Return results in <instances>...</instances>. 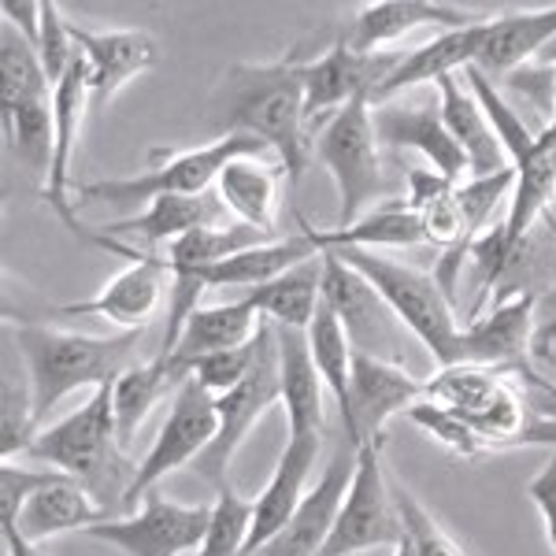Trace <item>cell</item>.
<instances>
[{
    "instance_id": "30",
    "label": "cell",
    "mask_w": 556,
    "mask_h": 556,
    "mask_svg": "<svg viewBox=\"0 0 556 556\" xmlns=\"http://www.w3.org/2000/svg\"><path fill=\"white\" fill-rule=\"evenodd\" d=\"M316 256L323 253L304 235L267 238V241H260V245H249L235 256L219 260V264L204 267V271L197 275V282H201L204 290H212V286H241V290H253V286L271 282V278L293 271V267L308 264V260H316Z\"/></svg>"
},
{
    "instance_id": "42",
    "label": "cell",
    "mask_w": 556,
    "mask_h": 556,
    "mask_svg": "<svg viewBox=\"0 0 556 556\" xmlns=\"http://www.w3.org/2000/svg\"><path fill=\"white\" fill-rule=\"evenodd\" d=\"M34 49H38L49 83L56 86L60 78H64V71L71 67V60H75V52H78L75 38H71V20L60 12L56 4H41V30H38Z\"/></svg>"
},
{
    "instance_id": "34",
    "label": "cell",
    "mask_w": 556,
    "mask_h": 556,
    "mask_svg": "<svg viewBox=\"0 0 556 556\" xmlns=\"http://www.w3.org/2000/svg\"><path fill=\"white\" fill-rule=\"evenodd\" d=\"M182 382H186V375L175 371L172 361H164V356H152V361L134 364L112 382L115 427H119L123 445L134 442V434H138V427L146 424L149 412L164 397H175Z\"/></svg>"
},
{
    "instance_id": "13",
    "label": "cell",
    "mask_w": 556,
    "mask_h": 556,
    "mask_svg": "<svg viewBox=\"0 0 556 556\" xmlns=\"http://www.w3.org/2000/svg\"><path fill=\"white\" fill-rule=\"evenodd\" d=\"M89 241H97L108 253H119L130 260L127 271H119L112 282L104 286L97 298L89 301H67V304H56V316H67V319H108L123 330H146L149 319L156 316L160 308V298H164V260L160 253H141V249L127 245V241H115L108 235H86Z\"/></svg>"
},
{
    "instance_id": "2",
    "label": "cell",
    "mask_w": 556,
    "mask_h": 556,
    "mask_svg": "<svg viewBox=\"0 0 556 556\" xmlns=\"http://www.w3.org/2000/svg\"><path fill=\"white\" fill-rule=\"evenodd\" d=\"M26 453L41 468L64 471L67 479H75L104 508L108 519H115V513L127 508L130 486L138 479V464L127 456V445H123L119 427H115L112 386L93 390V397L60 424L41 427Z\"/></svg>"
},
{
    "instance_id": "10",
    "label": "cell",
    "mask_w": 556,
    "mask_h": 556,
    "mask_svg": "<svg viewBox=\"0 0 556 556\" xmlns=\"http://www.w3.org/2000/svg\"><path fill=\"white\" fill-rule=\"evenodd\" d=\"M215 434H219V405H215V393H208L190 375L172 397V408H167V419H164V427H160L152 450L146 453V460L138 464V479H134V486H130L127 508L141 505L146 493L160 490V482L172 471L193 468V464L212 450Z\"/></svg>"
},
{
    "instance_id": "47",
    "label": "cell",
    "mask_w": 556,
    "mask_h": 556,
    "mask_svg": "<svg viewBox=\"0 0 556 556\" xmlns=\"http://www.w3.org/2000/svg\"><path fill=\"white\" fill-rule=\"evenodd\" d=\"M556 345V319H545L542 327H538V338H534V349L538 353H545V349Z\"/></svg>"
},
{
    "instance_id": "16",
    "label": "cell",
    "mask_w": 556,
    "mask_h": 556,
    "mask_svg": "<svg viewBox=\"0 0 556 556\" xmlns=\"http://www.w3.org/2000/svg\"><path fill=\"white\" fill-rule=\"evenodd\" d=\"M356 456H361V445L342 438V445L330 453L319 482L304 493L301 508L293 513L290 523L253 556H319L338 523V513H342V505H345L349 482H353V475H356Z\"/></svg>"
},
{
    "instance_id": "22",
    "label": "cell",
    "mask_w": 556,
    "mask_h": 556,
    "mask_svg": "<svg viewBox=\"0 0 556 556\" xmlns=\"http://www.w3.org/2000/svg\"><path fill=\"white\" fill-rule=\"evenodd\" d=\"M323 450V438H286V450L278 456L275 475L267 479V486L260 490V497L253 501V534H249V549L245 556H253L264 549L271 538L282 531L293 519V513L304 501V486H308V475L316 468V456Z\"/></svg>"
},
{
    "instance_id": "41",
    "label": "cell",
    "mask_w": 556,
    "mask_h": 556,
    "mask_svg": "<svg viewBox=\"0 0 556 556\" xmlns=\"http://www.w3.org/2000/svg\"><path fill=\"white\" fill-rule=\"evenodd\" d=\"M516 190V172L505 167L497 175H486V178H471V182L460 186V212H464V241H475L482 230H490L493 215L501 212L505 197Z\"/></svg>"
},
{
    "instance_id": "38",
    "label": "cell",
    "mask_w": 556,
    "mask_h": 556,
    "mask_svg": "<svg viewBox=\"0 0 556 556\" xmlns=\"http://www.w3.org/2000/svg\"><path fill=\"white\" fill-rule=\"evenodd\" d=\"M249 534H253V501L241 497L227 482V486L215 490L208 534H204V545L193 556H245Z\"/></svg>"
},
{
    "instance_id": "18",
    "label": "cell",
    "mask_w": 556,
    "mask_h": 556,
    "mask_svg": "<svg viewBox=\"0 0 556 556\" xmlns=\"http://www.w3.org/2000/svg\"><path fill=\"white\" fill-rule=\"evenodd\" d=\"M427 382L408 375L401 364L379 361V356H353V419L345 427V438L353 445L386 442V424L424 401Z\"/></svg>"
},
{
    "instance_id": "6",
    "label": "cell",
    "mask_w": 556,
    "mask_h": 556,
    "mask_svg": "<svg viewBox=\"0 0 556 556\" xmlns=\"http://www.w3.org/2000/svg\"><path fill=\"white\" fill-rule=\"evenodd\" d=\"M382 146L375 130V108L367 101L345 104L312 138V156L330 172L338 186V227H353L371 201L386 190Z\"/></svg>"
},
{
    "instance_id": "48",
    "label": "cell",
    "mask_w": 556,
    "mask_h": 556,
    "mask_svg": "<svg viewBox=\"0 0 556 556\" xmlns=\"http://www.w3.org/2000/svg\"><path fill=\"white\" fill-rule=\"evenodd\" d=\"M393 556H416V545H412V538L405 531V538H401L397 545H393Z\"/></svg>"
},
{
    "instance_id": "44",
    "label": "cell",
    "mask_w": 556,
    "mask_h": 556,
    "mask_svg": "<svg viewBox=\"0 0 556 556\" xmlns=\"http://www.w3.org/2000/svg\"><path fill=\"white\" fill-rule=\"evenodd\" d=\"M253 364H256V338L241 349H227V353L204 356V361L193 367V379L201 382L208 393H215V397H227V393H235L238 386L249 379Z\"/></svg>"
},
{
    "instance_id": "37",
    "label": "cell",
    "mask_w": 556,
    "mask_h": 556,
    "mask_svg": "<svg viewBox=\"0 0 556 556\" xmlns=\"http://www.w3.org/2000/svg\"><path fill=\"white\" fill-rule=\"evenodd\" d=\"M0 75H4L0 104L45 101V97H52V83H49V75H45L38 49L8 23L0 26Z\"/></svg>"
},
{
    "instance_id": "21",
    "label": "cell",
    "mask_w": 556,
    "mask_h": 556,
    "mask_svg": "<svg viewBox=\"0 0 556 556\" xmlns=\"http://www.w3.org/2000/svg\"><path fill=\"white\" fill-rule=\"evenodd\" d=\"M486 20V15L464 12L453 4H424V0H382V4H367L349 20L342 38L356 52H390L393 41L408 38L416 30H464V26Z\"/></svg>"
},
{
    "instance_id": "19",
    "label": "cell",
    "mask_w": 556,
    "mask_h": 556,
    "mask_svg": "<svg viewBox=\"0 0 556 556\" xmlns=\"http://www.w3.org/2000/svg\"><path fill=\"white\" fill-rule=\"evenodd\" d=\"M71 38L86 56L93 108H108L123 86L160 64V45L149 30H97L71 20Z\"/></svg>"
},
{
    "instance_id": "7",
    "label": "cell",
    "mask_w": 556,
    "mask_h": 556,
    "mask_svg": "<svg viewBox=\"0 0 556 556\" xmlns=\"http://www.w3.org/2000/svg\"><path fill=\"white\" fill-rule=\"evenodd\" d=\"M427 401L456 412L460 419L486 438L490 450H513L523 445L531 412L523 408L516 386L508 382V371L479 364H453L438 367V375L427 382Z\"/></svg>"
},
{
    "instance_id": "12",
    "label": "cell",
    "mask_w": 556,
    "mask_h": 556,
    "mask_svg": "<svg viewBox=\"0 0 556 556\" xmlns=\"http://www.w3.org/2000/svg\"><path fill=\"white\" fill-rule=\"evenodd\" d=\"M401 60H405V52H356L342 34L319 56H308V67H304V97H308L312 138L345 104L353 101L371 104L379 97V89L386 86V78L397 71Z\"/></svg>"
},
{
    "instance_id": "20",
    "label": "cell",
    "mask_w": 556,
    "mask_h": 556,
    "mask_svg": "<svg viewBox=\"0 0 556 556\" xmlns=\"http://www.w3.org/2000/svg\"><path fill=\"white\" fill-rule=\"evenodd\" d=\"M375 130H379L382 149H416L419 156L430 160L438 175L460 182L464 175H471V164L464 156V149L456 146L450 123L442 115V104H382L375 108Z\"/></svg>"
},
{
    "instance_id": "36",
    "label": "cell",
    "mask_w": 556,
    "mask_h": 556,
    "mask_svg": "<svg viewBox=\"0 0 556 556\" xmlns=\"http://www.w3.org/2000/svg\"><path fill=\"white\" fill-rule=\"evenodd\" d=\"M308 345H312V361H316L323 382H327V390L334 393V401H338L342 427H349V419H353V356L356 353L327 298L319 301V312L308 327Z\"/></svg>"
},
{
    "instance_id": "11",
    "label": "cell",
    "mask_w": 556,
    "mask_h": 556,
    "mask_svg": "<svg viewBox=\"0 0 556 556\" xmlns=\"http://www.w3.org/2000/svg\"><path fill=\"white\" fill-rule=\"evenodd\" d=\"M212 523V505H182L167 501L160 490L141 497L138 513L115 516L89 527L86 538L112 545L123 556H186L204 545Z\"/></svg>"
},
{
    "instance_id": "3",
    "label": "cell",
    "mask_w": 556,
    "mask_h": 556,
    "mask_svg": "<svg viewBox=\"0 0 556 556\" xmlns=\"http://www.w3.org/2000/svg\"><path fill=\"white\" fill-rule=\"evenodd\" d=\"M146 330H119V334H75V330L41 327V323H15V345L26 364L34 427H45L49 412L75 390H101L112 386L127 367Z\"/></svg>"
},
{
    "instance_id": "40",
    "label": "cell",
    "mask_w": 556,
    "mask_h": 556,
    "mask_svg": "<svg viewBox=\"0 0 556 556\" xmlns=\"http://www.w3.org/2000/svg\"><path fill=\"white\" fill-rule=\"evenodd\" d=\"M390 490H393V501H397L401 523H405L412 545H416V556H468L460 549V542L430 516V508L405 486V482L390 479Z\"/></svg>"
},
{
    "instance_id": "24",
    "label": "cell",
    "mask_w": 556,
    "mask_h": 556,
    "mask_svg": "<svg viewBox=\"0 0 556 556\" xmlns=\"http://www.w3.org/2000/svg\"><path fill=\"white\" fill-rule=\"evenodd\" d=\"M490 20H479V23L464 26V30L438 34L434 41L405 52V60H401L397 71L386 78V86L379 89V97L371 101V108L390 104L397 93H408V89H416V86H434L438 78L464 75L468 67H475V60H479V52H482V41H486Z\"/></svg>"
},
{
    "instance_id": "46",
    "label": "cell",
    "mask_w": 556,
    "mask_h": 556,
    "mask_svg": "<svg viewBox=\"0 0 556 556\" xmlns=\"http://www.w3.org/2000/svg\"><path fill=\"white\" fill-rule=\"evenodd\" d=\"M0 534H4V553H8V556H49L38 542L23 538V534H20V527H15V523H0Z\"/></svg>"
},
{
    "instance_id": "28",
    "label": "cell",
    "mask_w": 556,
    "mask_h": 556,
    "mask_svg": "<svg viewBox=\"0 0 556 556\" xmlns=\"http://www.w3.org/2000/svg\"><path fill=\"white\" fill-rule=\"evenodd\" d=\"M301 235L319 249V253H338V249H408L427 241L424 219L416 215L408 201H390L379 204V208L364 212L353 227H330V230H316L301 219Z\"/></svg>"
},
{
    "instance_id": "35",
    "label": "cell",
    "mask_w": 556,
    "mask_h": 556,
    "mask_svg": "<svg viewBox=\"0 0 556 556\" xmlns=\"http://www.w3.org/2000/svg\"><path fill=\"white\" fill-rule=\"evenodd\" d=\"M0 119H4V141L8 152L15 156V164L45 182L52 167V146H56L52 97H45V101L0 104Z\"/></svg>"
},
{
    "instance_id": "5",
    "label": "cell",
    "mask_w": 556,
    "mask_h": 556,
    "mask_svg": "<svg viewBox=\"0 0 556 556\" xmlns=\"http://www.w3.org/2000/svg\"><path fill=\"white\" fill-rule=\"evenodd\" d=\"M342 264L364 275L367 282L379 290V298L390 304V312L419 338V345L434 356L438 367L460 364V334L464 327L456 323L453 301L438 286L434 271H419L412 264L371 253V249H338L334 253Z\"/></svg>"
},
{
    "instance_id": "33",
    "label": "cell",
    "mask_w": 556,
    "mask_h": 556,
    "mask_svg": "<svg viewBox=\"0 0 556 556\" xmlns=\"http://www.w3.org/2000/svg\"><path fill=\"white\" fill-rule=\"evenodd\" d=\"M241 301L253 304L256 316L271 319L275 327L308 330L323 301V256L271 278V282H264V286H253V290H245Z\"/></svg>"
},
{
    "instance_id": "15",
    "label": "cell",
    "mask_w": 556,
    "mask_h": 556,
    "mask_svg": "<svg viewBox=\"0 0 556 556\" xmlns=\"http://www.w3.org/2000/svg\"><path fill=\"white\" fill-rule=\"evenodd\" d=\"M89 108H93V97H89V67H86L83 52H75L64 78L52 86V127H56V146H52V167L41 186V201L49 204V208L64 219V227L75 230L78 238L86 235V227L75 215L78 186H75L71 167H75V146H78V134H83V119Z\"/></svg>"
},
{
    "instance_id": "49",
    "label": "cell",
    "mask_w": 556,
    "mask_h": 556,
    "mask_svg": "<svg viewBox=\"0 0 556 556\" xmlns=\"http://www.w3.org/2000/svg\"><path fill=\"white\" fill-rule=\"evenodd\" d=\"M553 160H556V141H553Z\"/></svg>"
},
{
    "instance_id": "23",
    "label": "cell",
    "mask_w": 556,
    "mask_h": 556,
    "mask_svg": "<svg viewBox=\"0 0 556 556\" xmlns=\"http://www.w3.org/2000/svg\"><path fill=\"white\" fill-rule=\"evenodd\" d=\"M223 219V204L219 197L212 193H201V197H160L152 201L149 208H141L138 215H119V219L104 223L97 235H108V238H134L141 253H152L156 256L160 245H175L178 238L193 235V230H204V227H219Z\"/></svg>"
},
{
    "instance_id": "25",
    "label": "cell",
    "mask_w": 556,
    "mask_h": 556,
    "mask_svg": "<svg viewBox=\"0 0 556 556\" xmlns=\"http://www.w3.org/2000/svg\"><path fill=\"white\" fill-rule=\"evenodd\" d=\"M256 308L249 301H230V304H212V308H197L190 319H186L182 334L175 338V345L167 353H160L164 361H172L175 371H182L186 379L193 375V367L204 361V356L227 353V349H241L256 338L260 330Z\"/></svg>"
},
{
    "instance_id": "31",
    "label": "cell",
    "mask_w": 556,
    "mask_h": 556,
    "mask_svg": "<svg viewBox=\"0 0 556 556\" xmlns=\"http://www.w3.org/2000/svg\"><path fill=\"white\" fill-rule=\"evenodd\" d=\"M104 508L97 505L89 493L78 486L75 479H67V475H60L52 486H45L41 493H34L30 501H26L23 516L15 519V527H20L23 538H30V542H49V538L56 534H75V531H89V527L104 523Z\"/></svg>"
},
{
    "instance_id": "39",
    "label": "cell",
    "mask_w": 556,
    "mask_h": 556,
    "mask_svg": "<svg viewBox=\"0 0 556 556\" xmlns=\"http://www.w3.org/2000/svg\"><path fill=\"white\" fill-rule=\"evenodd\" d=\"M405 419H408L412 427L427 430V434L434 438L438 445H445V450L456 453V456H464V460H475V456L490 453L486 438H482L479 430L468 424V419H460L456 412L434 405V401H427V397L416 401V405L408 408Z\"/></svg>"
},
{
    "instance_id": "4",
    "label": "cell",
    "mask_w": 556,
    "mask_h": 556,
    "mask_svg": "<svg viewBox=\"0 0 556 556\" xmlns=\"http://www.w3.org/2000/svg\"><path fill=\"white\" fill-rule=\"evenodd\" d=\"M267 152L256 138L230 134L212 138L201 149H152V167L130 178H101V182H78L75 201L97 204L108 212H138L160 197H201L215 190V178L238 156Z\"/></svg>"
},
{
    "instance_id": "29",
    "label": "cell",
    "mask_w": 556,
    "mask_h": 556,
    "mask_svg": "<svg viewBox=\"0 0 556 556\" xmlns=\"http://www.w3.org/2000/svg\"><path fill=\"white\" fill-rule=\"evenodd\" d=\"M278 175L282 167H267L260 156H238L215 178V197L223 212L235 215L241 227H253L260 235L275 230V201H278ZM286 178V175H282Z\"/></svg>"
},
{
    "instance_id": "43",
    "label": "cell",
    "mask_w": 556,
    "mask_h": 556,
    "mask_svg": "<svg viewBox=\"0 0 556 556\" xmlns=\"http://www.w3.org/2000/svg\"><path fill=\"white\" fill-rule=\"evenodd\" d=\"M64 471H52V468H23V464L4 460L0 464V523H15L23 516L26 501L34 493H41L45 486L60 479Z\"/></svg>"
},
{
    "instance_id": "27",
    "label": "cell",
    "mask_w": 556,
    "mask_h": 556,
    "mask_svg": "<svg viewBox=\"0 0 556 556\" xmlns=\"http://www.w3.org/2000/svg\"><path fill=\"white\" fill-rule=\"evenodd\" d=\"M438 89V104H442V115L445 123H450L456 146L464 149V156H468L471 164V178H486V175H497L505 172L508 156L505 149H501L497 134H493L486 112H482L479 97L471 93L468 78L464 75H445L434 83Z\"/></svg>"
},
{
    "instance_id": "26",
    "label": "cell",
    "mask_w": 556,
    "mask_h": 556,
    "mask_svg": "<svg viewBox=\"0 0 556 556\" xmlns=\"http://www.w3.org/2000/svg\"><path fill=\"white\" fill-rule=\"evenodd\" d=\"M278 334V364H282V408L290 438H308L327 427V408H323V382L316 361H312L308 330L298 327H275Z\"/></svg>"
},
{
    "instance_id": "9",
    "label": "cell",
    "mask_w": 556,
    "mask_h": 556,
    "mask_svg": "<svg viewBox=\"0 0 556 556\" xmlns=\"http://www.w3.org/2000/svg\"><path fill=\"white\" fill-rule=\"evenodd\" d=\"M405 538L390 475L382 468V442H364L356 456V475L349 482L345 505L319 556H361L371 549H393Z\"/></svg>"
},
{
    "instance_id": "8",
    "label": "cell",
    "mask_w": 556,
    "mask_h": 556,
    "mask_svg": "<svg viewBox=\"0 0 556 556\" xmlns=\"http://www.w3.org/2000/svg\"><path fill=\"white\" fill-rule=\"evenodd\" d=\"M215 405H219V434H215L212 450L193 464V471L219 490L230 482V460L241 450V442L253 434L260 416L282 405V364H278V334L271 319H264L256 330V364L249 379L227 397H215Z\"/></svg>"
},
{
    "instance_id": "45",
    "label": "cell",
    "mask_w": 556,
    "mask_h": 556,
    "mask_svg": "<svg viewBox=\"0 0 556 556\" xmlns=\"http://www.w3.org/2000/svg\"><path fill=\"white\" fill-rule=\"evenodd\" d=\"M527 497L534 501L538 516H542V523H545V542H549V549L556 553V456L531 479Z\"/></svg>"
},
{
    "instance_id": "1",
    "label": "cell",
    "mask_w": 556,
    "mask_h": 556,
    "mask_svg": "<svg viewBox=\"0 0 556 556\" xmlns=\"http://www.w3.org/2000/svg\"><path fill=\"white\" fill-rule=\"evenodd\" d=\"M308 56L293 45L282 60L267 64H230L204 104V127L215 138L245 134L267 152H275L286 182L298 186L312 160V123L304 97Z\"/></svg>"
},
{
    "instance_id": "17",
    "label": "cell",
    "mask_w": 556,
    "mask_h": 556,
    "mask_svg": "<svg viewBox=\"0 0 556 556\" xmlns=\"http://www.w3.org/2000/svg\"><path fill=\"white\" fill-rule=\"evenodd\" d=\"M542 301L534 293H516V298L497 301L490 312L468 323L460 334V364L497 367V371H523L531 367V349L538 338L534 316Z\"/></svg>"
},
{
    "instance_id": "14",
    "label": "cell",
    "mask_w": 556,
    "mask_h": 556,
    "mask_svg": "<svg viewBox=\"0 0 556 556\" xmlns=\"http://www.w3.org/2000/svg\"><path fill=\"white\" fill-rule=\"evenodd\" d=\"M323 298L330 301L338 323L345 327L353 353L379 356V361H393V364L401 361V342H397L401 319L379 298V290L364 275H356L349 264H342L334 253H323Z\"/></svg>"
},
{
    "instance_id": "32",
    "label": "cell",
    "mask_w": 556,
    "mask_h": 556,
    "mask_svg": "<svg viewBox=\"0 0 556 556\" xmlns=\"http://www.w3.org/2000/svg\"><path fill=\"white\" fill-rule=\"evenodd\" d=\"M549 41H556V8L493 15L475 67H479L486 78L508 75V71H516L519 64H527L531 56H538Z\"/></svg>"
}]
</instances>
